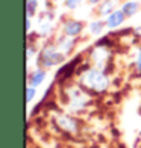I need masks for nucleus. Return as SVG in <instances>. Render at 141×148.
Returning a JSON list of instances; mask_svg holds the SVG:
<instances>
[{
    "mask_svg": "<svg viewBox=\"0 0 141 148\" xmlns=\"http://www.w3.org/2000/svg\"><path fill=\"white\" fill-rule=\"evenodd\" d=\"M79 83L85 89L93 91V92H103L109 86V79L106 73L100 68H88L85 70L79 77Z\"/></svg>",
    "mask_w": 141,
    "mask_h": 148,
    "instance_id": "1",
    "label": "nucleus"
},
{
    "mask_svg": "<svg viewBox=\"0 0 141 148\" xmlns=\"http://www.w3.org/2000/svg\"><path fill=\"white\" fill-rule=\"evenodd\" d=\"M38 65L41 68L47 70L50 66H55V65H61L64 60H65V55L58 49V47H53V45H47L39 51L38 55Z\"/></svg>",
    "mask_w": 141,
    "mask_h": 148,
    "instance_id": "2",
    "label": "nucleus"
},
{
    "mask_svg": "<svg viewBox=\"0 0 141 148\" xmlns=\"http://www.w3.org/2000/svg\"><path fill=\"white\" fill-rule=\"evenodd\" d=\"M67 95H68V103L71 106L73 110H80L84 109L85 104L88 103V94H86L82 88H77V86H71V88L67 89Z\"/></svg>",
    "mask_w": 141,
    "mask_h": 148,
    "instance_id": "3",
    "label": "nucleus"
},
{
    "mask_svg": "<svg viewBox=\"0 0 141 148\" xmlns=\"http://www.w3.org/2000/svg\"><path fill=\"white\" fill-rule=\"evenodd\" d=\"M91 59H93L94 65H96V68L103 70L105 65H106V62H108V59H109V51H108V49H106V47H103V45L96 47V49L91 51Z\"/></svg>",
    "mask_w": 141,
    "mask_h": 148,
    "instance_id": "4",
    "label": "nucleus"
},
{
    "mask_svg": "<svg viewBox=\"0 0 141 148\" xmlns=\"http://www.w3.org/2000/svg\"><path fill=\"white\" fill-rule=\"evenodd\" d=\"M62 32L64 35L71 36V38H77L80 33L84 32V23L79 21V20H67L62 26Z\"/></svg>",
    "mask_w": 141,
    "mask_h": 148,
    "instance_id": "5",
    "label": "nucleus"
},
{
    "mask_svg": "<svg viewBox=\"0 0 141 148\" xmlns=\"http://www.w3.org/2000/svg\"><path fill=\"white\" fill-rule=\"evenodd\" d=\"M53 29V12H44L38 20V32L39 35H49Z\"/></svg>",
    "mask_w": 141,
    "mask_h": 148,
    "instance_id": "6",
    "label": "nucleus"
},
{
    "mask_svg": "<svg viewBox=\"0 0 141 148\" xmlns=\"http://www.w3.org/2000/svg\"><path fill=\"white\" fill-rule=\"evenodd\" d=\"M124 20H126L124 12L122 9H117V11L111 12V14L105 18L106 27H108V29H115V27H118V26H122L124 23Z\"/></svg>",
    "mask_w": 141,
    "mask_h": 148,
    "instance_id": "7",
    "label": "nucleus"
},
{
    "mask_svg": "<svg viewBox=\"0 0 141 148\" xmlns=\"http://www.w3.org/2000/svg\"><path fill=\"white\" fill-rule=\"evenodd\" d=\"M56 121H58V124H59V127H61V129L70 132V133H73V132L77 130L76 121L73 119V118H70V116H67V115H59V116L56 118Z\"/></svg>",
    "mask_w": 141,
    "mask_h": 148,
    "instance_id": "8",
    "label": "nucleus"
},
{
    "mask_svg": "<svg viewBox=\"0 0 141 148\" xmlns=\"http://www.w3.org/2000/svg\"><path fill=\"white\" fill-rule=\"evenodd\" d=\"M141 9V3L138 0H127L122 5V11L124 12L126 17H133Z\"/></svg>",
    "mask_w": 141,
    "mask_h": 148,
    "instance_id": "9",
    "label": "nucleus"
},
{
    "mask_svg": "<svg viewBox=\"0 0 141 148\" xmlns=\"http://www.w3.org/2000/svg\"><path fill=\"white\" fill-rule=\"evenodd\" d=\"M46 76H47V73H46L44 68H37L29 76V85L33 86V88H38V86L46 80Z\"/></svg>",
    "mask_w": 141,
    "mask_h": 148,
    "instance_id": "10",
    "label": "nucleus"
},
{
    "mask_svg": "<svg viewBox=\"0 0 141 148\" xmlns=\"http://www.w3.org/2000/svg\"><path fill=\"white\" fill-rule=\"evenodd\" d=\"M75 44H76V41H75V38H71V36H64V38H59V41H58V49L61 50L64 55H68V53L75 49Z\"/></svg>",
    "mask_w": 141,
    "mask_h": 148,
    "instance_id": "11",
    "label": "nucleus"
},
{
    "mask_svg": "<svg viewBox=\"0 0 141 148\" xmlns=\"http://www.w3.org/2000/svg\"><path fill=\"white\" fill-rule=\"evenodd\" d=\"M105 29H106L105 20H94V21H91L90 26H88V30H90L91 35H100Z\"/></svg>",
    "mask_w": 141,
    "mask_h": 148,
    "instance_id": "12",
    "label": "nucleus"
},
{
    "mask_svg": "<svg viewBox=\"0 0 141 148\" xmlns=\"http://www.w3.org/2000/svg\"><path fill=\"white\" fill-rule=\"evenodd\" d=\"M38 0H28L26 3V12H28V17H33L37 15V11H38Z\"/></svg>",
    "mask_w": 141,
    "mask_h": 148,
    "instance_id": "13",
    "label": "nucleus"
},
{
    "mask_svg": "<svg viewBox=\"0 0 141 148\" xmlns=\"http://www.w3.org/2000/svg\"><path fill=\"white\" fill-rule=\"evenodd\" d=\"M111 12H114V3L112 2H105L103 6L100 8V14L105 15V17H108Z\"/></svg>",
    "mask_w": 141,
    "mask_h": 148,
    "instance_id": "14",
    "label": "nucleus"
},
{
    "mask_svg": "<svg viewBox=\"0 0 141 148\" xmlns=\"http://www.w3.org/2000/svg\"><path fill=\"white\" fill-rule=\"evenodd\" d=\"M35 94H37V88H33V86H30V85L26 88V100H28V103H30L33 100Z\"/></svg>",
    "mask_w": 141,
    "mask_h": 148,
    "instance_id": "15",
    "label": "nucleus"
},
{
    "mask_svg": "<svg viewBox=\"0 0 141 148\" xmlns=\"http://www.w3.org/2000/svg\"><path fill=\"white\" fill-rule=\"evenodd\" d=\"M80 2H82V0H65V6L70 8V9H75Z\"/></svg>",
    "mask_w": 141,
    "mask_h": 148,
    "instance_id": "16",
    "label": "nucleus"
},
{
    "mask_svg": "<svg viewBox=\"0 0 141 148\" xmlns=\"http://www.w3.org/2000/svg\"><path fill=\"white\" fill-rule=\"evenodd\" d=\"M137 68L141 71V50H140V53L137 55Z\"/></svg>",
    "mask_w": 141,
    "mask_h": 148,
    "instance_id": "17",
    "label": "nucleus"
},
{
    "mask_svg": "<svg viewBox=\"0 0 141 148\" xmlns=\"http://www.w3.org/2000/svg\"><path fill=\"white\" fill-rule=\"evenodd\" d=\"M26 32H30V17H26Z\"/></svg>",
    "mask_w": 141,
    "mask_h": 148,
    "instance_id": "18",
    "label": "nucleus"
},
{
    "mask_svg": "<svg viewBox=\"0 0 141 148\" xmlns=\"http://www.w3.org/2000/svg\"><path fill=\"white\" fill-rule=\"evenodd\" d=\"M100 2H102V0H88V3H91V5H97Z\"/></svg>",
    "mask_w": 141,
    "mask_h": 148,
    "instance_id": "19",
    "label": "nucleus"
}]
</instances>
